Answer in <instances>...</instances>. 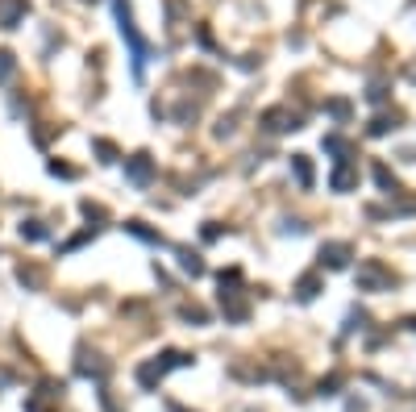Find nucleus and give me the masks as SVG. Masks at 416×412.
I'll list each match as a JSON object with an SVG mask.
<instances>
[{"instance_id": "nucleus-1", "label": "nucleus", "mask_w": 416, "mask_h": 412, "mask_svg": "<svg viewBox=\"0 0 416 412\" xmlns=\"http://www.w3.org/2000/svg\"><path fill=\"white\" fill-rule=\"evenodd\" d=\"M117 25H121L125 42L133 50V75H142V67H146V59H150V46H146V38L138 34V25L129 17V4H125V0H117Z\"/></svg>"}, {"instance_id": "nucleus-2", "label": "nucleus", "mask_w": 416, "mask_h": 412, "mask_svg": "<svg viewBox=\"0 0 416 412\" xmlns=\"http://www.w3.org/2000/svg\"><path fill=\"white\" fill-rule=\"evenodd\" d=\"M188 363H192L188 354L167 350L163 358H154V363H142V366H138V383H142V388H154V383H163V375H167L171 366H188Z\"/></svg>"}, {"instance_id": "nucleus-3", "label": "nucleus", "mask_w": 416, "mask_h": 412, "mask_svg": "<svg viewBox=\"0 0 416 412\" xmlns=\"http://www.w3.org/2000/svg\"><path fill=\"white\" fill-rule=\"evenodd\" d=\"M125 175H129L133 184H150V175H154L150 154H133V159H125Z\"/></svg>"}, {"instance_id": "nucleus-4", "label": "nucleus", "mask_w": 416, "mask_h": 412, "mask_svg": "<svg viewBox=\"0 0 416 412\" xmlns=\"http://www.w3.org/2000/svg\"><path fill=\"white\" fill-rule=\"evenodd\" d=\"M29 13V0H0V29H13Z\"/></svg>"}, {"instance_id": "nucleus-5", "label": "nucleus", "mask_w": 416, "mask_h": 412, "mask_svg": "<svg viewBox=\"0 0 416 412\" xmlns=\"http://www.w3.org/2000/svg\"><path fill=\"white\" fill-rule=\"evenodd\" d=\"M345 254H350V246H325L320 250V263H329V267H345Z\"/></svg>"}, {"instance_id": "nucleus-6", "label": "nucleus", "mask_w": 416, "mask_h": 412, "mask_svg": "<svg viewBox=\"0 0 416 412\" xmlns=\"http://www.w3.org/2000/svg\"><path fill=\"white\" fill-rule=\"evenodd\" d=\"M21 238L25 242H42L46 238V225L42 221H21Z\"/></svg>"}, {"instance_id": "nucleus-7", "label": "nucleus", "mask_w": 416, "mask_h": 412, "mask_svg": "<svg viewBox=\"0 0 416 412\" xmlns=\"http://www.w3.org/2000/svg\"><path fill=\"white\" fill-rule=\"evenodd\" d=\"M17 279H21V283H29V288H38V283H42V271H38V267H25V263H21V267H17Z\"/></svg>"}, {"instance_id": "nucleus-8", "label": "nucleus", "mask_w": 416, "mask_h": 412, "mask_svg": "<svg viewBox=\"0 0 416 412\" xmlns=\"http://www.w3.org/2000/svg\"><path fill=\"white\" fill-rule=\"evenodd\" d=\"M13 71H17V59H13L9 50H0V84H4V79H9Z\"/></svg>"}, {"instance_id": "nucleus-9", "label": "nucleus", "mask_w": 416, "mask_h": 412, "mask_svg": "<svg viewBox=\"0 0 416 412\" xmlns=\"http://www.w3.org/2000/svg\"><path fill=\"white\" fill-rule=\"evenodd\" d=\"M295 175H300V184H313V167H308L304 154H295Z\"/></svg>"}, {"instance_id": "nucleus-10", "label": "nucleus", "mask_w": 416, "mask_h": 412, "mask_svg": "<svg viewBox=\"0 0 416 412\" xmlns=\"http://www.w3.org/2000/svg\"><path fill=\"white\" fill-rule=\"evenodd\" d=\"M50 175H63V179H75V167H67V163H59V159H54V163H50Z\"/></svg>"}, {"instance_id": "nucleus-11", "label": "nucleus", "mask_w": 416, "mask_h": 412, "mask_svg": "<svg viewBox=\"0 0 416 412\" xmlns=\"http://www.w3.org/2000/svg\"><path fill=\"white\" fill-rule=\"evenodd\" d=\"M313 296H317V279H304L300 283V300H313Z\"/></svg>"}, {"instance_id": "nucleus-12", "label": "nucleus", "mask_w": 416, "mask_h": 412, "mask_svg": "<svg viewBox=\"0 0 416 412\" xmlns=\"http://www.w3.org/2000/svg\"><path fill=\"white\" fill-rule=\"evenodd\" d=\"M96 150L104 154V163H113V159H117V150H113V142H96Z\"/></svg>"}, {"instance_id": "nucleus-13", "label": "nucleus", "mask_w": 416, "mask_h": 412, "mask_svg": "<svg viewBox=\"0 0 416 412\" xmlns=\"http://www.w3.org/2000/svg\"><path fill=\"white\" fill-rule=\"evenodd\" d=\"M183 316H188V321H208V313H204V308H183Z\"/></svg>"}, {"instance_id": "nucleus-14", "label": "nucleus", "mask_w": 416, "mask_h": 412, "mask_svg": "<svg viewBox=\"0 0 416 412\" xmlns=\"http://www.w3.org/2000/svg\"><path fill=\"white\" fill-rule=\"evenodd\" d=\"M408 325H412V329H416V316H412V321H408Z\"/></svg>"}]
</instances>
